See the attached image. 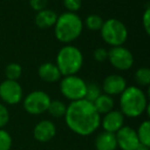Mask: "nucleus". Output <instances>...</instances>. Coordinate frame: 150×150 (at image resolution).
<instances>
[{
	"label": "nucleus",
	"instance_id": "f257e3e1",
	"mask_svg": "<svg viewBox=\"0 0 150 150\" xmlns=\"http://www.w3.org/2000/svg\"><path fill=\"white\" fill-rule=\"evenodd\" d=\"M64 117L67 127L79 136L92 135L101 125V115L94 104L86 99L71 102Z\"/></svg>",
	"mask_w": 150,
	"mask_h": 150
},
{
	"label": "nucleus",
	"instance_id": "f03ea898",
	"mask_svg": "<svg viewBox=\"0 0 150 150\" xmlns=\"http://www.w3.org/2000/svg\"><path fill=\"white\" fill-rule=\"evenodd\" d=\"M54 36L60 42L69 44L76 40L83 30V22L75 13H67L58 16L54 24Z\"/></svg>",
	"mask_w": 150,
	"mask_h": 150
},
{
	"label": "nucleus",
	"instance_id": "7ed1b4c3",
	"mask_svg": "<svg viewBox=\"0 0 150 150\" xmlns=\"http://www.w3.org/2000/svg\"><path fill=\"white\" fill-rule=\"evenodd\" d=\"M119 105L120 112L125 116L135 118L141 116L149 104L147 96L141 88L138 86H127L120 94Z\"/></svg>",
	"mask_w": 150,
	"mask_h": 150
},
{
	"label": "nucleus",
	"instance_id": "20e7f679",
	"mask_svg": "<svg viewBox=\"0 0 150 150\" xmlns=\"http://www.w3.org/2000/svg\"><path fill=\"white\" fill-rule=\"evenodd\" d=\"M57 67L64 76L75 75L83 65L81 50L74 45L67 44L59 50L56 61Z\"/></svg>",
	"mask_w": 150,
	"mask_h": 150
},
{
	"label": "nucleus",
	"instance_id": "39448f33",
	"mask_svg": "<svg viewBox=\"0 0 150 150\" xmlns=\"http://www.w3.org/2000/svg\"><path fill=\"white\" fill-rule=\"evenodd\" d=\"M100 31L103 40L112 47L122 45L127 41L129 35L125 25L117 19H109L105 21Z\"/></svg>",
	"mask_w": 150,
	"mask_h": 150
},
{
	"label": "nucleus",
	"instance_id": "423d86ee",
	"mask_svg": "<svg viewBox=\"0 0 150 150\" xmlns=\"http://www.w3.org/2000/svg\"><path fill=\"white\" fill-rule=\"evenodd\" d=\"M60 91L63 96L71 102L82 100L86 96V82L76 74L64 76L60 82Z\"/></svg>",
	"mask_w": 150,
	"mask_h": 150
},
{
	"label": "nucleus",
	"instance_id": "0eeeda50",
	"mask_svg": "<svg viewBox=\"0 0 150 150\" xmlns=\"http://www.w3.org/2000/svg\"><path fill=\"white\" fill-rule=\"evenodd\" d=\"M52 101L50 97L43 91H34L27 95L24 99V109L29 114L39 115L47 111L50 103Z\"/></svg>",
	"mask_w": 150,
	"mask_h": 150
},
{
	"label": "nucleus",
	"instance_id": "6e6552de",
	"mask_svg": "<svg viewBox=\"0 0 150 150\" xmlns=\"http://www.w3.org/2000/svg\"><path fill=\"white\" fill-rule=\"evenodd\" d=\"M110 64L115 69L125 71L132 68L134 64V56L127 48L120 46H113L108 50V59Z\"/></svg>",
	"mask_w": 150,
	"mask_h": 150
},
{
	"label": "nucleus",
	"instance_id": "1a4fd4ad",
	"mask_svg": "<svg viewBox=\"0 0 150 150\" xmlns=\"http://www.w3.org/2000/svg\"><path fill=\"white\" fill-rule=\"evenodd\" d=\"M0 99L8 105L19 104L23 99V88L17 80L5 79L0 83Z\"/></svg>",
	"mask_w": 150,
	"mask_h": 150
},
{
	"label": "nucleus",
	"instance_id": "9d476101",
	"mask_svg": "<svg viewBox=\"0 0 150 150\" xmlns=\"http://www.w3.org/2000/svg\"><path fill=\"white\" fill-rule=\"evenodd\" d=\"M117 147L121 150H135L140 144L137 132L129 125H123L119 131L115 133Z\"/></svg>",
	"mask_w": 150,
	"mask_h": 150
},
{
	"label": "nucleus",
	"instance_id": "9b49d317",
	"mask_svg": "<svg viewBox=\"0 0 150 150\" xmlns=\"http://www.w3.org/2000/svg\"><path fill=\"white\" fill-rule=\"evenodd\" d=\"M127 88V80L123 76L118 74L108 75L104 79L102 84V90L109 96L120 95Z\"/></svg>",
	"mask_w": 150,
	"mask_h": 150
},
{
	"label": "nucleus",
	"instance_id": "f8f14e48",
	"mask_svg": "<svg viewBox=\"0 0 150 150\" xmlns=\"http://www.w3.org/2000/svg\"><path fill=\"white\" fill-rule=\"evenodd\" d=\"M57 129L56 125L52 121L44 119L37 123L34 127L33 129V136L36 141L40 143H46L50 141L52 138L56 136Z\"/></svg>",
	"mask_w": 150,
	"mask_h": 150
},
{
	"label": "nucleus",
	"instance_id": "ddd939ff",
	"mask_svg": "<svg viewBox=\"0 0 150 150\" xmlns=\"http://www.w3.org/2000/svg\"><path fill=\"white\" fill-rule=\"evenodd\" d=\"M125 123V115L117 110H111L110 112L104 114L101 120V125L105 132L115 134L117 131L123 127Z\"/></svg>",
	"mask_w": 150,
	"mask_h": 150
},
{
	"label": "nucleus",
	"instance_id": "4468645a",
	"mask_svg": "<svg viewBox=\"0 0 150 150\" xmlns=\"http://www.w3.org/2000/svg\"><path fill=\"white\" fill-rule=\"evenodd\" d=\"M38 75L40 79L48 83H54L61 79L62 74L56 64L50 62L43 63L38 68Z\"/></svg>",
	"mask_w": 150,
	"mask_h": 150
},
{
	"label": "nucleus",
	"instance_id": "2eb2a0df",
	"mask_svg": "<svg viewBox=\"0 0 150 150\" xmlns=\"http://www.w3.org/2000/svg\"><path fill=\"white\" fill-rule=\"evenodd\" d=\"M97 150H116L117 142L115 134L109 132H102L97 136L95 140Z\"/></svg>",
	"mask_w": 150,
	"mask_h": 150
},
{
	"label": "nucleus",
	"instance_id": "dca6fc26",
	"mask_svg": "<svg viewBox=\"0 0 150 150\" xmlns=\"http://www.w3.org/2000/svg\"><path fill=\"white\" fill-rule=\"evenodd\" d=\"M57 20H58V15L56 11L48 8L38 11L37 15L35 16V24L41 29L54 27Z\"/></svg>",
	"mask_w": 150,
	"mask_h": 150
},
{
	"label": "nucleus",
	"instance_id": "f3484780",
	"mask_svg": "<svg viewBox=\"0 0 150 150\" xmlns=\"http://www.w3.org/2000/svg\"><path fill=\"white\" fill-rule=\"evenodd\" d=\"M94 106L96 108V110L98 111L99 114H106V113L110 112L111 110H113L114 107V100L111 96L106 94H101L100 97L95 101Z\"/></svg>",
	"mask_w": 150,
	"mask_h": 150
},
{
	"label": "nucleus",
	"instance_id": "a211bd4d",
	"mask_svg": "<svg viewBox=\"0 0 150 150\" xmlns=\"http://www.w3.org/2000/svg\"><path fill=\"white\" fill-rule=\"evenodd\" d=\"M137 136L140 144L150 147V122L145 120L139 125L137 131Z\"/></svg>",
	"mask_w": 150,
	"mask_h": 150
},
{
	"label": "nucleus",
	"instance_id": "6ab92c4d",
	"mask_svg": "<svg viewBox=\"0 0 150 150\" xmlns=\"http://www.w3.org/2000/svg\"><path fill=\"white\" fill-rule=\"evenodd\" d=\"M66 110H67V105L65 103H63L62 101H59V100L50 101V106L47 108V112L52 117H56V118L64 117L65 114H66Z\"/></svg>",
	"mask_w": 150,
	"mask_h": 150
},
{
	"label": "nucleus",
	"instance_id": "aec40b11",
	"mask_svg": "<svg viewBox=\"0 0 150 150\" xmlns=\"http://www.w3.org/2000/svg\"><path fill=\"white\" fill-rule=\"evenodd\" d=\"M103 19L99 15L96 13H93V15H88L86 18V21H84V25L91 31H100L101 28L103 26Z\"/></svg>",
	"mask_w": 150,
	"mask_h": 150
},
{
	"label": "nucleus",
	"instance_id": "412c9836",
	"mask_svg": "<svg viewBox=\"0 0 150 150\" xmlns=\"http://www.w3.org/2000/svg\"><path fill=\"white\" fill-rule=\"evenodd\" d=\"M22 72H23V69H22L21 65L18 64V63H9L5 67L4 70L6 79L9 80H18L21 77Z\"/></svg>",
	"mask_w": 150,
	"mask_h": 150
},
{
	"label": "nucleus",
	"instance_id": "4be33fe9",
	"mask_svg": "<svg viewBox=\"0 0 150 150\" xmlns=\"http://www.w3.org/2000/svg\"><path fill=\"white\" fill-rule=\"evenodd\" d=\"M135 79L141 86H148L150 84V69L146 67L139 68L135 73Z\"/></svg>",
	"mask_w": 150,
	"mask_h": 150
},
{
	"label": "nucleus",
	"instance_id": "5701e85b",
	"mask_svg": "<svg viewBox=\"0 0 150 150\" xmlns=\"http://www.w3.org/2000/svg\"><path fill=\"white\" fill-rule=\"evenodd\" d=\"M101 94H102L101 93V86L99 84H97L96 82L86 83V96H84L86 100L94 103L100 97Z\"/></svg>",
	"mask_w": 150,
	"mask_h": 150
},
{
	"label": "nucleus",
	"instance_id": "b1692460",
	"mask_svg": "<svg viewBox=\"0 0 150 150\" xmlns=\"http://www.w3.org/2000/svg\"><path fill=\"white\" fill-rule=\"evenodd\" d=\"M13 145L11 136L7 131L0 129V150H11Z\"/></svg>",
	"mask_w": 150,
	"mask_h": 150
},
{
	"label": "nucleus",
	"instance_id": "393cba45",
	"mask_svg": "<svg viewBox=\"0 0 150 150\" xmlns=\"http://www.w3.org/2000/svg\"><path fill=\"white\" fill-rule=\"evenodd\" d=\"M65 8L70 13H75L80 9L82 5V0H63Z\"/></svg>",
	"mask_w": 150,
	"mask_h": 150
},
{
	"label": "nucleus",
	"instance_id": "a878e982",
	"mask_svg": "<svg viewBox=\"0 0 150 150\" xmlns=\"http://www.w3.org/2000/svg\"><path fill=\"white\" fill-rule=\"evenodd\" d=\"M9 111L6 106L0 103V129H3L9 121Z\"/></svg>",
	"mask_w": 150,
	"mask_h": 150
},
{
	"label": "nucleus",
	"instance_id": "bb28decb",
	"mask_svg": "<svg viewBox=\"0 0 150 150\" xmlns=\"http://www.w3.org/2000/svg\"><path fill=\"white\" fill-rule=\"evenodd\" d=\"M94 59L97 62H104L108 59V50L104 47H98L94 52Z\"/></svg>",
	"mask_w": 150,
	"mask_h": 150
},
{
	"label": "nucleus",
	"instance_id": "cd10ccee",
	"mask_svg": "<svg viewBox=\"0 0 150 150\" xmlns=\"http://www.w3.org/2000/svg\"><path fill=\"white\" fill-rule=\"evenodd\" d=\"M48 0H30V6L35 11H40L46 8Z\"/></svg>",
	"mask_w": 150,
	"mask_h": 150
},
{
	"label": "nucleus",
	"instance_id": "c85d7f7f",
	"mask_svg": "<svg viewBox=\"0 0 150 150\" xmlns=\"http://www.w3.org/2000/svg\"><path fill=\"white\" fill-rule=\"evenodd\" d=\"M142 23H143L144 30L147 34L150 33V8L147 7L143 13V18H142Z\"/></svg>",
	"mask_w": 150,
	"mask_h": 150
},
{
	"label": "nucleus",
	"instance_id": "c756f323",
	"mask_svg": "<svg viewBox=\"0 0 150 150\" xmlns=\"http://www.w3.org/2000/svg\"><path fill=\"white\" fill-rule=\"evenodd\" d=\"M135 150H150L149 146H145V145H142V144H139L138 147L136 148Z\"/></svg>",
	"mask_w": 150,
	"mask_h": 150
}]
</instances>
